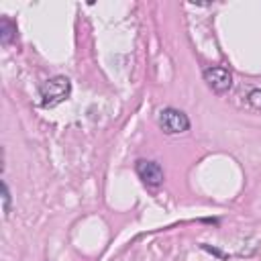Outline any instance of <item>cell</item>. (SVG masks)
Here are the masks:
<instances>
[{
	"label": "cell",
	"instance_id": "obj_6",
	"mask_svg": "<svg viewBox=\"0 0 261 261\" xmlns=\"http://www.w3.org/2000/svg\"><path fill=\"white\" fill-rule=\"evenodd\" d=\"M10 206H12V198H10V190H8V184L2 181V214L4 218L10 216Z\"/></svg>",
	"mask_w": 261,
	"mask_h": 261
},
{
	"label": "cell",
	"instance_id": "obj_5",
	"mask_svg": "<svg viewBox=\"0 0 261 261\" xmlns=\"http://www.w3.org/2000/svg\"><path fill=\"white\" fill-rule=\"evenodd\" d=\"M16 37V24L8 18V16H2L0 18V43L2 45H10Z\"/></svg>",
	"mask_w": 261,
	"mask_h": 261
},
{
	"label": "cell",
	"instance_id": "obj_7",
	"mask_svg": "<svg viewBox=\"0 0 261 261\" xmlns=\"http://www.w3.org/2000/svg\"><path fill=\"white\" fill-rule=\"evenodd\" d=\"M247 100H249V106L253 110H261V90H251Z\"/></svg>",
	"mask_w": 261,
	"mask_h": 261
},
{
	"label": "cell",
	"instance_id": "obj_3",
	"mask_svg": "<svg viewBox=\"0 0 261 261\" xmlns=\"http://www.w3.org/2000/svg\"><path fill=\"white\" fill-rule=\"evenodd\" d=\"M204 82L214 94H226L232 88V73L222 65H210L204 69Z\"/></svg>",
	"mask_w": 261,
	"mask_h": 261
},
{
	"label": "cell",
	"instance_id": "obj_2",
	"mask_svg": "<svg viewBox=\"0 0 261 261\" xmlns=\"http://www.w3.org/2000/svg\"><path fill=\"white\" fill-rule=\"evenodd\" d=\"M157 124L165 135H179L190 128V118L177 108H163L157 114Z\"/></svg>",
	"mask_w": 261,
	"mask_h": 261
},
{
	"label": "cell",
	"instance_id": "obj_4",
	"mask_svg": "<svg viewBox=\"0 0 261 261\" xmlns=\"http://www.w3.org/2000/svg\"><path fill=\"white\" fill-rule=\"evenodd\" d=\"M135 171L137 175L141 177L143 184L151 186V188H157L163 184V169L157 161H149V159H139L135 163Z\"/></svg>",
	"mask_w": 261,
	"mask_h": 261
},
{
	"label": "cell",
	"instance_id": "obj_1",
	"mask_svg": "<svg viewBox=\"0 0 261 261\" xmlns=\"http://www.w3.org/2000/svg\"><path fill=\"white\" fill-rule=\"evenodd\" d=\"M69 94H71V82L65 75L49 77L39 88V96H41L43 108H53V106L65 102L69 98Z\"/></svg>",
	"mask_w": 261,
	"mask_h": 261
}]
</instances>
